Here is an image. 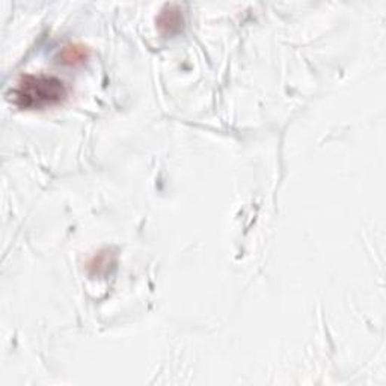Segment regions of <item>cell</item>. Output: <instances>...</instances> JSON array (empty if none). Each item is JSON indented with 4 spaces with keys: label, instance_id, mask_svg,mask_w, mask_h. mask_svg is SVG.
<instances>
[{
    "label": "cell",
    "instance_id": "obj_3",
    "mask_svg": "<svg viewBox=\"0 0 386 386\" xmlns=\"http://www.w3.org/2000/svg\"><path fill=\"white\" fill-rule=\"evenodd\" d=\"M88 55H90V52L86 47L79 45V44H70V45H65L62 48L59 53V57L64 64L76 65V64L83 62L86 57H88Z\"/></svg>",
    "mask_w": 386,
    "mask_h": 386
},
{
    "label": "cell",
    "instance_id": "obj_1",
    "mask_svg": "<svg viewBox=\"0 0 386 386\" xmlns=\"http://www.w3.org/2000/svg\"><path fill=\"white\" fill-rule=\"evenodd\" d=\"M14 104L23 110H43L65 100L66 88L62 80L45 74H26L13 91Z\"/></svg>",
    "mask_w": 386,
    "mask_h": 386
},
{
    "label": "cell",
    "instance_id": "obj_2",
    "mask_svg": "<svg viewBox=\"0 0 386 386\" xmlns=\"http://www.w3.org/2000/svg\"><path fill=\"white\" fill-rule=\"evenodd\" d=\"M157 26L162 34L172 35L183 27V14L176 5H166L157 17Z\"/></svg>",
    "mask_w": 386,
    "mask_h": 386
}]
</instances>
